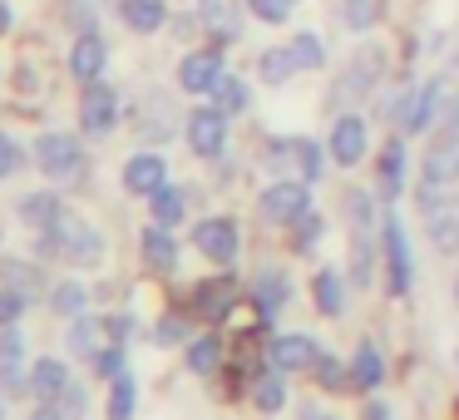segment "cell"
Masks as SVG:
<instances>
[{"instance_id": "cell-38", "label": "cell", "mask_w": 459, "mask_h": 420, "mask_svg": "<svg viewBox=\"0 0 459 420\" xmlns=\"http://www.w3.org/2000/svg\"><path fill=\"white\" fill-rule=\"evenodd\" d=\"M25 302L30 297H21L15 287H0V327H15V317L25 311Z\"/></svg>"}, {"instance_id": "cell-1", "label": "cell", "mask_w": 459, "mask_h": 420, "mask_svg": "<svg viewBox=\"0 0 459 420\" xmlns=\"http://www.w3.org/2000/svg\"><path fill=\"white\" fill-rule=\"evenodd\" d=\"M45 232H50V248L60 252L65 262H74V267H94V262L104 258V238L84 218H74V213H65V208Z\"/></svg>"}, {"instance_id": "cell-46", "label": "cell", "mask_w": 459, "mask_h": 420, "mask_svg": "<svg viewBox=\"0 0 459 420\" xmlns=\"http://www.w3.org/2000/svg\"><path fill=\"white\" fill-rule=\"evenodd\" d=\"M80 410H84V390L70 386V390H65V416H80Z\"/></svg>"}, {"instance_id": "cell-30", "label": "cell", "mask_w": 459, "mask_h": 420, "mask_svg": "<svg viewBox=\"0 0 459 420\" xmlns=\"http://www.w3.org/2000/svg\"><path fill=\"white\" fill-rule=\"evenodd\" d=\"M228 302H232V282L222 277V282H203L198 287V311H228Z\"/></svg>"}, {"instance_id": "cell-37", "label": "cell", "mask_w": 459, "mask_h": 420, "mask_svg": "<svg viewBox=\"0 0 459 420\" xmlns=\"http://www.w3.org/2000/svg\"><path fill=\"white\" fill-rule=\"evenodd\" d=\"M198 5H203V21L218 25V31H232V25H238L232 21V0H198Z\"/></svg>"}, {"instance_id": "cell-52", "label": "cell", "mask_w": 459, "mask_h": 420, "mask_svg": "<svg viewBox=\"0 0 459 420\" xmlns=\"http://www.w3.org/2000/svg\"><path fill=\"white\" fill-rule=\"evenodd\" d=\"M455 65H459V55H455Z\"/></svg>"}, {"instance_id": "cell-14", "label": "cell", "mask_w": 459, "mask_h": 420, "mask_svg": "<svg viewBox=\"0 0 459 420\" xmlns=\"http://www.w3.org/2000/svg\"><path fill=\"white\" fill-rule=\"evenodd\" d=\"M439 100H445V84L439 80H429L425 90H415L410 94V109H405V129L410 134H420V129H429V124H435V114H439Z\"/></svg>"}, {"instance_id": "cell-5", "label": "cell", "mask_w": 459, "mask_h": 420, "mask_svg": "<svg viewBox=\"0 0 459 420\" xmlns=\"http://www.w3.org/2000/svg\"><path fill=\"white\" fill-rule=\"evenodd\" d=\"M262 213H267L272 223H301L311 213V198H307V188L301 183H272L267 193H262Z\"/></svg>"}, {"instance_id": "cell-29", "label": "cell", "mask_w": 459, "mask_h": 420, "mask_svg": "<svg viewBox=\"0 0 459 420\" xmlns=\"http://www.w3.org/2000/svg\"><path fill=\"white\" fill-rule=\"evenodd\" d=\"M100 331H104V321H90V317H80V321H74V331H70V346L74 351H80V356H100Z\"/></svg>"}, {"instance_id": "cell-26", "label": "cell", "mask_w": 459, "mask_h": 420, "mask_svg": "<svg viewBox=\"0 0 459 420\" xmlns=\"http://www.w3.org/2000/svg\"><path fill=\"white\" fill-rule=\"evenodd\" d=\"M21 218L35 223V228H50V223L60 218V203H55V193H30V198L21 203Z\"/></svg>"}, {"instance_id": "cell-15", "label": "cell", "mask_w": 459, "mask_h": 420, "mask_svg": "<svg viewBox=\"0 0 459 420\" xmlns=\"http://www.w3.org/2000/svg\"><path fill=\"white\" fill-rule=\"evenodd\" d=\"M25 371V337L15 327H0V386H21Z\"/></svg>"}, {"instance_id": "cell-32", "label": "cell", "mask_w": 459, "mask_h": 420, "mask_svg": "<svg viewBox=\"0 0 459 420\" xmlns=\"http://www.w3.org/2000/svg\"><path fill=\"white\" fill-rule=\"evenodd\" d=\"M218 356H222V351H218V341H212V337H203V341H193V346H188V366L198 371V376L218 371Z\"/></svg>"}, {"instance_id": "cell-17", "label": "cell", "mask_w": 459, "mask_h": 420, "mask_svg": "<svg viewBox=\"0 0 459 420\" xmlns=\"http://www.w3.org/2000/svg\"><path fill=\"white\" fill-rule=\"evenodd\" d=\"M30 390H35L40 400H55V396H65V390H70V371H65V361H55V356L35 361Z\"/></svg>"}, {"instance_id": "cell-24", "label": "cell", "mask_w": 459, "mask_h": 420, "mask_svg": "<svg viewBox=\"0 0 459 420\" xmlns=\"http://www.w3.org/2000/svg\"><path fill=\"white\" fill-rule=\"evenodd\" d=\"M0 277H5V287L21 292V297H40V272L30 262H0Z\"/></svg>"}, {"instance_id": "cell-10", "label": "cell", "mask_w": 459, "mask_h": 420, "mask_svg": "<svg viewBox=\"0 0 459 420\" xmlns=\"http://www.w3.org/2000/svg\"><path fill=\"white\" fill-rule=\"evenodd\" d=\"M163 179H169V169H163L159 153H134V159L124 163V188L139 193V198H153V193L163 188Z\"/></svg>"}, {"instance_id": "cell-7", "label": "cell", "mask_w": 459, "mask_h": 420, "mask_svg": "<svg viewBox=\"0 0 459 420\" xmlns=\"http://www.w3.org/2000/svg\"><path fill=\"white\" fill-rule=\"evenodd\" d=\"M178 84L188 94H212L222 84V55L218 50H198L178 65Z\"/></svg>"}, {"instance_id": "cell-45", "label": "cell", "mask_w": 459, "mask_h": 420, "mask_svg": "<svg viewBox=\"0 0 459 420\" xmlns=\"http://www.w3.org/2000/svg\"><path fill=\"white\" fill-rule=\"evenodd\" d=\"M316 381H321V386H336V381H341V366H336V361H321V356H316Z\"/></svg>"}, {"instance_id": "cell-44", "label": "cell", "mask_w": 459, "mask_h": 420, "mask_svg": "<svg viewBox=\"0 0 459 420\" xmlns=\"http://www.w3.org/2000/svg\"><path fill=\"white\" fill-rule=\"evenodd\" d=\"M119 366H124V351L119 346H104L100 356H94V371H100V376H119Z\"/></svg>"}, {"instance_id": "cell-13", "label": "cell", "mask_w": 459, "mask_h": 420, "mask_svg": "<svg viewBox=\"0 0 459 420\" xmlns=\"http://www.w3.org/2000/svg\"><path fill=\"white\" fill-rule=\"evenodd\" d=\"M316 341L311 337H277L272 341V366L277 371H301V366H316Z\"/></svg>"}, {"instance_id": "cell-50", "label": "cell", "mask_w": 459, "mask_h": 420, "mask_svg": "<svg viewBox=\"0 0 459 420\" xmlns=\"http://www.w3.org/2000/svg\"><path fill=\"white\" fill-rule=\"evenodd\" d=\"M5 25H11V5H0V31H5Z\"/></svg>"}, {"instance_id": "cell-20", "label": "cell", "mask_w": 459, "mask_h": 420, "mask_svg": "<svg viewBox=\"0 0 459 420\" xmlns=\"http://www.w3.org/2000/svg\"><path fill=\"white\" fill-rule=\"evenodd\" d=\"M380 376H385V366H380V351L366 341V346L356 351V366H351V386H356V390H376Z\"/></svg>"}, {"instance_id": "cell-9", "label": "cell", "mask_w": 459, "mask_h": 420, "mask_svg": "<svg viewBox=\"0 0 459 420\" xmlns=\"http://www.w3.org/2000/svg\"><path fill=\"white\" fill-rule=\"evenodd\" d=\"M385 258H390V292H395V297H405V292H410V277H415V267H410L405 228H400L395 218H385Z\"/></svg>"}, {"instance_id": "cell-2", "label": "cell", "mask_w": 459, "mask_h": 420, "mask_svg": "<svg viewBox=\"0 0 459 420\" xmlns=\"http://www.w3.org/2000/svg\"><path fill=\"white\" fill-rule=\"evenodd\" d=\"M35 163H40L50 179H74V173L84 169L80 139H70V134H40V139H35Z\"/></svg>"}, {"instance_id": "cell-18", "label": "cell", "mask_w": 459, "mask_h": 420, "mask_svg": "<svg viewBox=\"0 0 459 420\" xmlns=\"http://www.w3.org/2000/svg\"><path fill=\"white\" fill-rule=\"evenodd\" d=\"M143 262H149V267H159V272L178 267V242L169 238V228H159V223H153V228L143 232Z\"/></svg>"}, {"instance_id": "cell-41", "label": "cell", "mask_w": 459, "mask_h": 420, "mask_svg": "<svg viewBox=\"0 0 459 420\" xmlns=\"http://www.w3.org/2000/svg\"><path fill=\"white\" fill-rule=\"evenodd\" d=\"M291 149H297V159H301V173H307V179H321V149H316V144L297 139Z\"/></svg>"}, {"instance_id": "cell-36", "label": "cell", "mask_w": 459, "mask_h": 420, "mask_svg": "<svg viewBox=\"0 0 459 420\" xmlns=\"http://www.w3.org/2000/svg\"><path fill=\"white\" fill-rule=\"evenodd\" d=\"M252 396H257V406H262V410H281L287 390H281V381H277V376H262L257 386H252Z\"/></svg>"}, {"instance_id": "cell-39", "label": "cell", "mask_w": 459, "mask_h": 420, "mask_svg": "<svg viewBox=\"0 0 459 420\" xmlns=\"http://www.w3.org/2000/svg\"><path fill=\"white\" fill-rule=\"evenodd\" d=\"M370 238H356V248H351V277L356 282H370Z\"/></svg>"}, {"instance_id": "cell-4", "label": "cell", "mask_w": 459, "mask_h": 420, "mask_svg": "<svg viewBox=\"0 0 459 420\" xmlns=\"http://www.w3.org/2000/svg\"><path fill=\"white\" fill-rule=\"evenodd\" d=\"M193 248L203 252V258H212L218 267H228L232 258H238V228H232V218H208L193 228Z\"/></svg>"}, {"instance_id": "cell-23", "label": "cell", "mask_w": 459, "mask_h": 420, "mask_svg": "<svg viewBox=\"0 0 459 420\" xmlns=\"http://www.w3.org/2000/svg\"><path fill=\"white\" fill-rule=\"evenodd\" d=\"M400 183H405V149L390 144V149L380 153V188H385V198H395Z\"/></svg>"}, {"instance_id": "cell-31", "label": "cell", "mask_w": 459, "mask_h": 420, "mask_svg": "<svg viewBox=\"0 0 459 420\" xmlns=\"http://www.w3.org/2000/svg\"><path fill=\"white\" fill-rule=\"evenodd\" d=\"M212 94H218V109H222V114L247 109V84H242V80H228V74H222V84H218Z\"/></svg>"}, {"instance_id": "cell-51", "label": "cell", "mask_w": 459, "mask_h": 420, "mask_svg": "<svg viewBox=\"0 0 459 420\" xmlns=\"http://www.w3.org/2000/svg\"><path fill=\"white\" fill-rule=\"evenodd\" d=\"M455 302H459V277H455Z\"/></svg>"}, {"instance_id": "cell-47", "label": "cell", "mask_w": 459, "mask_h": 420, "mask_svg": "<svg viewBox=\"0 0 459 420\" xmlns=\"http://www.w3.org/2000/svg\"><path fill=\"white\" fill-rule=\"evenodd\" d=\"M183 337V321H163L159 327V341H178Z\"/></svg>"}, {"instance_id": "cell-25", "label": "cell", "mask_w": 459, "mask_h": 420, "mask_svg": "<svg viewBox=\"0 0 459 420\" xmlns=\"http://www.w3.org/2000/svg\"><path fill=\"white\" fill-rule=\"evenodd\" d=\"M153 223H159V228H178L183 223V193L178 188L163 183V188L153 193Z\"/></svg>"}, {"instance_id": "cell-49", "label": "cell", "mask_w": 459, "mask_h": 420, "mask_svg": "<svg viewBox=\"0 0 459 420\" xmlns=\"http://www.w3.org/2000/svg\"><path fill=\"white\" fill-rule=\"evenodd\" d=\"M366 420H385V406H370V410H366Z\"/></svg>"}, {"instance_id": "cell-16", "label": "cell", "mask_w": 459, "mask_h": 420, "mask_svg": "<svg viewBox=\"0 0 459 420\" xmlns=\"http://www.w3.org/2000/svg\"><path fill=\"white\" fill-rule=\"evenodd\" d=\"M104 60H109L104 40H100V35H84V40L74 45V55H70V70L80 74L84 84H94V80H100V70H104Z\"/></svg>"}, {"instance_id": "cell-35", "label": "cell", "mask_w": 459, "mask_h": 420, "mask_svg": "<svg viewBox=\"0 0 459 420\" xmlns=\"http://www.w3.org/2000/svg\"><path fill=\"white\" fill-rule=\"evenodd\" d=\"M247 11L257 15V21H267V25H281L291 15V0H247Z\"/></svg>"}, {"instance_id": "cell-22", "label": "cell", "mask_w": 459, "mask_h": 420, "mask_svg": "<svg viewBox=\"0 0 459 420\" xmlns=\"http://www.w3.org/2000/svg\"><path fill=\"white\" fill-rule=\"evenodd\" d=\"M316 307L326 311V317H336L341 307H346V287H341V272H316Z\"/></svg>"}, {"instance_id": "cell-27", "label": "cell", "mask_w": 459, "mask_h": 420, "mask_svg": "<svg viewBox=\"0 0 459 420\" xmlns=\"http://www.w3.org/2000/svg\"><path fill=\"white\" fill-rule=\"evenodd\" d=\"M252 292H257V307L272 317V311H277L281 302H287V277H281V272H262L257 287H252Z\"/></svg>"}, {"instance_id": "cell-3", "label": "cell", "mask_w": 459, "mask_h": 420, "mask_svg": "<svg viewBox=\"0 0 459 420\" xmlns=\"http://www.w3.org/2000/svg\"><path fill=\"white\" fill-rule=\"evenodd\" d=\"M380 74H385V60H380L376 50H360L356 60H351V70L336 80V94H331V100H336V104H356V100H366V94L380 84Z\"/></svg>"}, {"instance_id": "cell-48", "label": "cell", "mask_w": 459, "mask_h": 420, "mask_svg": "<svg viewBox=\"0 0 459 420\" xmlns=\"http://www.w3.org/2000/svg\"><path fill=\"white\" fill-rule=\"evenodd\" d=\"M30 420H65V416H60V410H50V406H40V410H35Z\"/></svg>"}, {"instance_id": "cell-8", "label": "cell", "mask_w": 459, "mask_h": 420, "mask_svg": "<svg viewBox=\"0 0 459 420\" xmlns=\"http://www.w3.org/2000/svg\"><path fill=\"white\" fill-rule=\"evenodd\" d=\"M114 114H119L114 90L94 80L90 90H84V100H80V124H84V134H109V129H114Z\"/></svg>"}, {"instance_id": "cell-28", "label": "cell", "mask_w": 459, "mask_h": 420, "mask_svg": "<svg viewBox=\"0 0 459 420\" xmlns=\"http://www.w3.org/2000/svg\"><path fill=\"white\" fill-rule=\"evenodd\" d=\"M134 396H139V386H134V376H114V396H109V420H134Z\"/></svg>"}, {"instance_id": "cell-40", "label": "cell", "mask_w": 459, "mask_h": 420, "mask_svg": "<svg viewBox=\"0 0 459 420\" xmlns=\"http://www.w3.org/2000/svg\"><path fill=\"white\" fill-rule=\"evenodd\" d=\"M376 21V0H346V25L351 31H366Z\"/></svg>"}, {"instance_id": "cell-6", "label": "cell", "mask_w": 459, "mask_h": 420, "mask_svg": "<svg viewBox=\"0 0 459 420\" xmlns=\"http://www.w3.org/2000/svg\"><path fill=\"white\" fill-rule=\"evenodd\" d=\"M222 139H228V114H222V109H193L188 114V144H193V153L212 159V153H222Z\"/></svg>"}, {"instance_id": "cell-19", "label": "cell", "mask_w": 459, "mask_h": 420, "mask_svg": "<svg viewBox=\"0 0 459 420\" xmlns=\"http://www.w3.org/2000/svg\"><path fill=\"white\" fill-rule=\"evenodd\" d=\"M163 15H169V5H163V0H124V25H129V31H139V35L159 31Z\"/></svg>"}, {"instance_id": "cell-42", "label": "cell", "mask_w": 459, "mask_h": 420, "mask_svg": "<svg viewBox=\"0 0 459 420\" xmlns=\"http://www.w3.org/2000/svg\"><path fill=\"white\" fill-rule=\"evenodd\" d=\"M291 228H297V252H311L316 248V238H321V218H301V223H291Z\"/></svg>"}, {"instance_id": "cell-34", "label": "cell", "mask_w": 459, "mask_h": 420, "mask_svg": "<svg viewBox=\"0 0 459 420\" xmlns=\"http://www.w3.org/2000/svg\"><path fill=\"white\" fill-rule=\"evenodd\" d=\"M291 55H297L301 70H316V65L326 60V55H321V40H316V35H297V40H291Z\"/></svg>"}, {"instance_id": "cell-33", "label": "cell", "mask_w": 459, "mask_h": 420, "mask_svg": "<svg viewBox=\"0 0 459 420\" xmlns=\"http://www.w3.org/2000/svg\"><path fill=\"white\" fill-rule=\"evenodd\" d=\"M50 307L60 311V317H80V311H84V287H80V282H65V287H55Z\"/></svg>"}, {"instance_id": "cell-21", "label": "cell", "mask_w": 459, "mask_h": 420, "mask_svg": "<svg viewBox=\"0 0 459 420\" xmlns=\"http://www.w3.org/2000/svg\"><path fill=\"white\" fill-rule=\"evenodd\" d=\"M257 70H262V80H267V84H287L291 74L301 70V65H297V55H291V45H277V50H267V55H262V65H257Z\"/></svg>"}, {"instance_id": "cell-11", "label": "cell", "mask_w": 459, "mask_h": 420, "mask_svg": "<svg viewBox=\"0 0 459 420\" xmlns=\"http://www.w3.org/2000/svg\"><path fill=\"white\" fill-rule=\"evenodd\" d=\"M360 153H366V124H360L356 114H346V119H336V129H331V159H336L341 169H351V163H360Z\"/></svg>"}, {"instance_id": "cell-12", "label": "cell", "mask_w": 459, "mask_h": 420, "mask_svg": "<svg viewBox=\"0 0 459 420\" xmlns=\"http://www.w3.org/2000/svg\"><path fill=\"white\" fill-rule=\"evenodd\" d=\"M425 228L439 252H459V198H445L435 208H425Z\"/></svg>"}, {"instance_id": "cell-43", "label": "cell", "mask_w": 459, "mask_h": 420, "mask_svg": "<svg viewBox=\"0 0 459 420\" xmlns=\"http://www.w3.org/2000/svg\"><path fill=\"white\" fill-rule=\"evenodd\" d=\"M15 169H21V149H15L11 134H0V179H11Z\"/></svg>"}]
</instances>
